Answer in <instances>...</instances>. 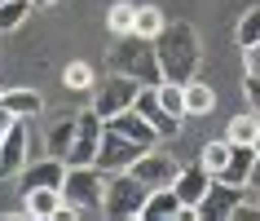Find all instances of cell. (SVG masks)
Here are the masks:
<instances>
[{"mask_svg":"<svg viewBox=\"0 0 260 221\" xmlns=\"http://www.w3.org/2000/svg\"><path fill=\"white\" fill-rule=\"evenodd\" d=\"M154 53H159V67H164V80H194V67H199V40L185 22H168L159 36H154Z\"/></svg>","mask_w":260,"mask_h":221,"instance_id":"1","label":"cell"},{"mask_svg":"<svg viewBox=\"0 0 260 221\" xmlns=\"http://www.w3.org/2000/svg\"><path fill=\"white\" fill-rule=\"evenodd\" d=\"M115 71L133 75V80L146 84V89L164 84V67H159L154 40H141V36H119V44H115Z\"/></svg>","mask_w":260,"mask_h":221,"instance_id":"2","label":"cell"},{"mask_svg":"<svg viewBox=\"0 0 260 221\" xmlns=\"http://www.w3.org/2000/svg\"><path fill=\"white\" fill-rule=\"evenodd\" d=\"M62 199L80 212H93L106 199V173L97 164H67V177H62Z\"/></svg>","mask_w":260,"mask_h":221,"instance_id":"3","label":"cell"},{"mask_svg":"<svg viewBox=\"0 0 260 221\" xmlns=\"http://www.w3.org/2000/svg\"><path fill=\"white\" fill-rule=\"evenodd\" d=\"M146 195H150V186H141L133 173H110V177H106V199H102V212H106V217H141Z\"/></svg>","mask_w":260,"mask_h":221,"instance_id":"4","label":"cell"},{"mask_svg":"<svg viewBox=\"0 0 260 221\" xmlns=\"http://www.w3.org/2000/svg\"><path fill=\"white\" fill-rule=\"evenodd\" d=\"M137 93H141V84L133 80V75H123V71H115L106 84H93V110L102 120H110V115H119V110L133 106Z\"/></svg>","mask_w":260,"mask_h":221,"instance_id":"5","label":"cell"},{"mask_svg":"<svg viewBox=\"0 0 260 221\" xmlns=\"http://www.w3.org/2000/svg\"><path fill=\"white\" fill-rule=\"evenodd\" d=\"M102 133H106V120H102L93 106H88V110H75V137H71L67 164H93V159H97V146H102Z\"/></svg>","mask_w":260,"mask_h":221,"instance_id":"6","label":"cell"},{"mask_svg":"<svg viewBox=\"0 0 260 221\" xmlns=\"http://www.w3.org/2000/svg\"><path fill=\"white\" fill-rule=\"evenodd\" d=\"M146 151V146H137V142H128L123 137V133H115V128H106V133H102V146H97V159L93 164L102 168V173H128V168L137 164V155Z\"/></svg>","mask_w":260,"mask_h":221,"instance_id":"7","label":"cell"},{"mask_svg":"<svg viewBox=\"0 0 260 221\" xmlns=\"http://www.w3.org/2000/svg\"><path fill=\"white\" fill-rule=\"evenodd\" d=\"M62 177H67V159H27L18 168V190H62Z\"/></svg>","mask_w":260,"mask_h":221,"instance_id":"8","label":"cell"},{"mask_svg":"<svg viewBox=\"0 0 260 221\" xmlns=\"http://www.w3.org/2000/svg\"><path fill=\"white\" fill-rule=\"evenodd\" d=\"M194 217L199 212L181 204V195L172 186H154L146 195V204H141V221H194Z\"/></svg>","mask_w":260,"mask_h":221,"instance_id":"9","label":"cell"},{"mask_svg":"<svg viewBox=\"0 0 260 221\" xmlns=\"http://www.w3.org/2000/svg\"><path fill=\"white\" fill-rule=\"evenodd\" d=\"M238 199H243V186H230V181H212L207 186V195L194 204V212L203 221H225L238 208Z\"/></svg>","mask_w":260,"mask_h":221,"instance_id":"10","label":"cell"},{"mask_svg":"<svg viewBox=\"0 0 260 221\" xmlns=\"http://www.w3.org/2000/svg\"><path fill=\"white\" fill-rule=\"evenodd\" d=\"M133 177L141 181V186H172V177H177V159L172 155H164V151H141L137 155V164L128 168Z\"/></svg>","mask_w":260,"mask_h":221,"instance_id":"11","label":"cell"},{"mask_svg":"<svg viewBox=\"0 0 260 221\" xmlns=\"http://www.w3.org/2000/svg\"><path fill=\"white\" fill-rule=\"evenodd\" d=\"M133 110H137V115L154 128V133H159V137H177V133H181V120H177V115H168L164 102H159V93H154V89H146V84H141V93H137V102H133Z\"/></svg>","mask_w":260,"mask_h":221,"instance_id":"12","label":"cell"},{"mask_svg":"<svg viewBox=\"0 0 260 221\" xmlns=\"http://www.w3.org/2000/svg\"><path fill=\"white\" fill-rule=\"evenodd\" d=\"M27 124L18 120L5 137H0V177H18V168L27 164Z\"/></svg>","mask_w":260,"mask_h":221,"instance_id":"13","label":"cell"},{"mask_svg":"<svg viewBox=\"0 0 260 221\" xmlns=\"http://www.w3.org/2000/svg\"><path fill=\"white\" fill-rule=\"evenodd\" d=\"M207 186H212V173H207L199 159H194V164H185V168H177V177H172V190L181 195V204H185V208L199 204V199L207 195Z\"/></svg>","mask_w":260,"mask_h":221,"instance_id":"14","label":"cell"},{"mask_svg":"<svg viewBox=\"0 0 260 221\" xmlns=\"http://www.w3.org/2000/svg\"><path fill=\"white\" fill-rule=\"evenodd\" d=\"M106 128L123 133L128 142H137V146H146V151H154V146L164 142V137H159V133H154V128L146 124V120H141V115H137L133 106H128V110H119V115H110V120H106Z\"/></svg>","mask_w":260,"mask_h":221,"instance_id":"15","label":"cell"},{"mask_svg":"<svg viewBox=\"0 0 260 221\" xmlns=\"http://www.w3.org/2000/svg\"><path fill=\"white\" fill-rule=\"evenodd\" d=\"M71 137H75V115L62 110V115H53V124H49V133H44V151L53 155V159H67Z\"/></svg>","mask_w":260,"mask_h":221,"instance_id":"16","label":"cell"},{"mask_svg":"<svg viewBox=\"0 0 260 221\" xmlns=\"http://www.w3.org/2000/svg\"><path fill=\"white\" fill-rule=\"evenodd\" d=\"M251 164H256V146H234V151H230V164L220 168V177H216V181L247 186V177H251Z\"/></svg>","mask_w":260,"mask_h":221,"instance_id":"17","label":"cell"},{"mask_svg":"<svg viewBox=\"0 0 260 221\" xmlns=\"http://www.w3.org/2000/svg\"><path fill=\"white\" fill-rule=\"evenodd\" d=\"M0 102L14 110L18 120H36V115H40V106H44L36 89H0Z\"/></svg>","mask_w":260,"mask_h":221,"instance_id":"18","label":"cell"},{"mask_svg":"<svg viewBox=\"0 0 260 221\" xmlns=\"http://www.w3.org/2000/svg\"><path fill=\"white\" fill-rule=\"evenodd\" d=\"M22 199H27V204H22L27 217H62V204H67L62 190H27Z\"/></svg>","mask_w":260,"mask_h":221,"instance_id":"19","label":"cell"},{"mask_svg":"<svg viewBox=\"0 0 260 221\" xmlns=\"http://www.w3.org/2000/svg\"><path fill=\"white\" fill-rule=\"evenodd\" d=\"M133 22H137V5L133 0H115L106 9V31L110 36H133Z\"/></svg>","mask_w":260,"mask_h":221,"instance_id":"20","label":"cell"},{"mask_svg":"<svg viewBox=\"0 0 260 221\" xmlns=\"http://www.w3.org/2000/svg\"><path fill=\"white\" fill-rule=\"evenodd\" d=\"M260 133V115L256 110H247V115H234L230 128H225V142H234V146H251Z\"/></svg>","mask_w":260,"mask_h":221,"instance_id":"21","label":"cell"},{"mask_svg":"<svg viewBox=\"0 0 260 221\" xmlns=\"http://www.w3.org/2000/svg\"><path fill=\"white\" fill-rule=\"evenodd\" d=\"M212 106H216L212 84H203V80H185V115H207Z\"/></svg>","mask_w":260,"mask_h":221,"instance_id":"22","label":"cell"},{"mask_svg":"<svg viewBox=\"0 0 260 221\" xmlns=\"http://www.w3.org/2000/svg\"><path fill=\"white\" fill-rule=\"evenodd\" d=\"M168 27L164 9H154V5H137V22H133V36H141V40H154L159 31Z\"/></svg>","mask_w":260,"mask_h":221,"instance_id":"23","label":"cell"},{"mask_svg":"<svg viewBox=\"0 0 260 221\" xmlns=\"http://www.w3.org/2000/svg\"><path fill=\"white\" fill-rule=\"evenodd\" d=\"M154 93H159V102H164V110H168V115L185 120V84L164 80V84H154Z\"/></svg>","mask_w":260,"mask_h":221,"instance_id":"24","label":"cell"},{"mask_svg":"<svg viewBox=\"0 0 260 221\" xmlns=\"http://www.w3.org/2000/svg\"><path fill=\"white\" fill-rule=\"evenodd\" d=\"M230 151H234V142H207V146H203V155H199V164H203L207 173H212V181L220 177V168L230 164Z\"/></svg>","mask_w":260,"mask_h":221,"instance_id":"25","label":"cell"},{"mask_svg":"<svg viewBox=\"0 0 260 221\" xmlns=\"http://www.w3.org/2000/svg\"><path fill=\"white\" fill-rule=\"evenodd\" d=\"M31 14V0H0V31H18Z\"/></svg>","mask_w":260,"mask_h":221,"instance_id":"26","label":"cell"},{"mask_svg":"<svg viewBox=\"0 0 260 221\" xmlns=\"http://www.w3.org/2000/svg\"><path fill=\"white\" fill-rule=\"evenodd\" d=\"M62 84H67L71 93H84V89H93V84H97V75H93L88 62H71V67L62 71Z\"/></svg>","mask_w":260,"mask_h":221,"instance_id":"27","label":"cell"},{"mask_svg":"<svg viewBox=\"0 0 260 221\" xmlns=\"http://www.w3.org/2000/svg\"><path fill=\"white\" fill-rule=\"evenodd\" d=\"M234 40H238V49H247V44H256V40H260V5H256V9H247V14L238 18Z\"/></svg>","mask_w":260,"mask_h":221,"instance_id":"28","label":"cell"},{"mask_svg":"<svg viewBox=\"0 0 260 221\" xmlns=\"http://www.w3.org/2000/svg\"><path fill=\"white\" fill-rule=\"evenodd\" d=\"M243 62H247V75H260V40L243 49Z\"/></svg>","mask_w":260,"mask_h":221,"instance_id":"29","label":"cell"},{"mask_svg":"<svg viewBox=\"0 0 260 221\" xmlns=\"http://www.w3.org/2000/svg\"><path fill=\"white\" fill-rule=\"evenodd\" d=\"M247 106L260 115V75H247Z\"/></svg>","mask_w":260,"mask_h":221,"instance_id":"30","label":"cell"},{"mask_svg":"<svg viewBox=\"0 0 260 221\" xmlns=\"http://www.w3.org/2000/svg\"><path fill=\"white\" fill-rule=\"evenodd\" d=\"M230 217H234V221H256V217H260V208H251V204H243V199H238V208H234Z\"/></svg>","mask_w":260,"mask_h":221,"instance_id":"31","label":"cell"},{"mask_svg":"<svg viewBox=\"0 0 260 221\" xmlns=\"http://www.w3.org/2000/svg\"><path fill=\"white\" fill-rule=\"evenodd\" d=\"M14 124H18V115H14L9 106H5V102H0V137H5V133H9Z\"/></svg>","mask_w":260,"mask_h":221,"instance_id":"32","label":"cell"},{"mask_svg":"<svg viewBox=\"0 0 260 221\" xmlns=\"http://www.w3.org/2000/svg\"><path fill=\"white\" fill-rule=\"evenodd\" d=\"M247 186H251V190H260V155H256V164H251V177H247Z\"/></svg>","mask_w":260,"mask_h":221,"instance_id":"33","label":"cell"},{"mask_svg":"<svg viewBox=\"0 0 260 221\" xmlns=\"http://www.w3.org/2000/svg\"><path fill=\"white\" fill-rule=\"evenodd\" d=\"M49 5H62V0H31V9H49Z\"/></svg>","mask_w":260,"mask_h":221,"instance_id":"34","label":"cell"},{"mask_svg":"<svg viewBox=\"0 0 260 221\" xmlns=\"http://www.w3.org/2000/svg\"><path fill=\"white\" fill-rule=\"evenodd\" d=\"M251 146H256V155H260V133H256V142H251Z\"/></svg>","mask_w":260,"mask_h":221,"instance_id":"35","label":"cell"}]
</instances>
